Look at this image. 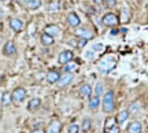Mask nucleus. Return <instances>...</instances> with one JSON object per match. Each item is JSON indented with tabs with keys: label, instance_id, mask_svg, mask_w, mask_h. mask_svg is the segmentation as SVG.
I'll return each instance as SVG.
<instances>
[{
	"label": "nucleus",
	"instance_id": "13",
	"mask_svg": "<svg viewBox=\"0 0 148 133\" xmlns=\"http://www.w3.org/2000/svg\"><path fill=\"white\" fill-rule=\"evenodd\" d=\"M77 37L79 38H85V40H90L93 37V33L90 32L89 29H85V27H79L77 30Z\"/></svg>",
	"mask_w": 148,
	"mask_h": 133
},
{
	"label": "nucleus",
	"instance_id": "29",
	"mask_svg": "<svg viewBox=\"0 0 148 133\" xmlns=\"http://www.w3.org/2000/svg\"><path fill=\"white\" fill-rule=\"evenodd\" d=\"M106 133H121V129H119V126L118 125H115L114 128H111L108 132H106Z\"/></svg>",
	"mask_w": 148,
	"mask_h": 133
},
{
	"label": "nucleus",
	"instance_id": "34",
	"mask_svg": "<svg viewBox=\"0 0 148 133\" xmlns=\"http://www.w3.org/2000/svg\"><path fill=\"white\" fill-rule=\"evenodd\" d=\"M116 33H118V29H116V27H112V29H111V34H112V36H115Z\"/></svg>",
	"mask_w": 148,
	"mask_h": 133
},
{
	"label": "nucleus",
	"instance_id": "12",
	"mask_svg": "<svg viewBox=\"0 0 148 133\" xmlns=\"http://www.w3.org/2000/svg\"><path fill=\"white\" fill-rule=\"evenodd\" d=\"M141 129H143V126H141V123L138 122V121H133V122H130L129 125H127V133H141Z\"/></svg>",
	"mask_w": 148,
	"mask_h": 133
},
{
	"label": "nucleus",
	"instance_id": "28",
	"mask_svg": "<svg viewBox=\"0 0 148 133\" xmlns=\"http://www.w3.org/2000/svg\"><path fill=\"white\" fill-rule=\"evenodd\" d=\"M95 95H96V96L103 95V84H101V82H97V84H96V88H95Z\"/></svg>",
	"mask_w": 148,
	"mask_h": 133
},
{
	"label": "nucleus",
	"instance_id": "38",
	"mask_svg": "<svg viewBox=\"0 0 148 133\" xmlns=\"http://www.w3.org/2000/svg\"><path fill=\"white\" fill-rule=\"evenodd\" d=\"M1 18H3V11L0 10V19H1Z\"/></svg>",
	"mask_w": 148,
	"mask_h": 133
},
{
	"label": "nucleus",
	"instance_id": "39",
	"mask_svg": "<svg viewBox=\"0 0 148 133\" xmlns=\"http://www.w3.org/2000/svg\"><path fill=\"white\" fill-rule=\"evenodd\" d=\"M0 1H3V3H7V1H10V0H0Z\"/></svg>",
	"mask_w": 148,
	"mask_h": 133
},
{
	"label": "nucleus",
	"instance_id": "5",
	"mask_svg": "<svg viewBox=\"0 0 148 133\" xmlns=\"http://www.w3.org/2000/svg\"><path fill=\"white\" fill-rule=\"evenodd\" d=\"M8 25L15 33H21L23 30V22L19 18H10L8 19Z\"/></svg>",
	"mask_w": 148,
	"mask_h": 133
},
{
	"label": "nucleus",
	"instance_id": "3",
	"mask_svg": "<svg viewBox=\"0 0 148 133\" xmlns=\"http://www.w3.org/2000/svg\"><path fill=\"white\" fill-rule=\"evenodd\" d=\"M25 97H26V89L22 88V86H18V88H15L11 92V100L15 104H19L21 101H23Z\"/></svg>",
	"mask_w": 148,
	"mask_h": 133
},
{
	"label": "nucleus",
	"instance_id": "27",
	"mask_svg": "<svg viewBox=\"0 0 148 133\" xmlns=\"http://www.w3.org/2000/svg\"><path fill=\"white\" fill-rule=\"evenodd\" d=\"M138 110H140V106H138V103H136V101L129 106V112H130V114H136Z\"/></svg>",
	"mask_w": 148,
	"mask_h": 133
},
{
	"label": "nucleus",
	"instance_id": "25",
	"mask_svg": "<svg viewBox=\"0 0 148 133\" xmlns=\"http://www.w3.org/2000/svg\"><path fill=\"white\" fill-rule=\"evenodd\" d=\"M79 132V126L75 122H71L67 128V133H78Z\"/></svg>",
	"mask_w": 148,
	"mask_h": 133
},
{
	"label": "nucleus",
	"instance_id": "26",
	"mask_svg": "<svg viewBox=\"0 0 148 133\" xmlns=\"http://www.w3.org/2000/svg\"><path fill=\"white\" fill-rule=\"evenodd\" d=\"M116 1L118 0H103V4L106 8H114L116 5Z\"/></svg>",
	"mask_w": 148,
	"mask_h": 133
},
{
	"label": "nucleus",
	"instance_id": "16",
	"mask_svg": "<svg viewBox=\"0 0 148 133\" xmlns=\"http://www.w3.org/2000/svg\"><path fill=\"white\" fill-rule=\"evenodd\" d=\"M60 10V1L59 0H53V1H49L47 4V11L48 12H56V11Z\"/></svg>",
	"mask_w": 148,
	"mask_h": 133
},
{
	"label": "nucleus",
	"instance_id": "11",
	"mask_svg": "<svg viewBox=\"0 0 148 133\" xmlns=\"http://www.w3.org/2000/svg\"><path fill=\"white\" fill-rule=\"evenodd\" d=\"M60 129H62V123L55 119V121H51V122H49L45 133H60Z\"/></svg>",
	"mask_w": 148,
	"mask_h": 133
},
{
	"label": "nucleus",
	"instance_id": "30",
	"mask_svg": "<svg viewBox=\"0 0 148 133\" xmlns=\"http://www.w3.org/2000/svg\"><path fill=\"white\" fill-rule=\"evenodd\" d=\"M101 49H103V44L97 43V44H95V45H93V51H101Z\"/></svg>",
	"mask_w": 148,
	"mask_h": 133
},
{
	"label": "nucleus",
	"instance_id": "32",
	"mask_svg": "<svg viewBox=\"0 0 148 133\" xmlns=\"http://www.w3.org/2000/svg\"><path fill=\"white\" fill-rule=\"evenodd\" d=\"M86 43H88V40H85V38H79V47L86 45Z\"/></svg>",
	"mask_w": 148,
	"mask_h": 133
},
{
	"label": "nucleus",
	"instance_id": "21",
	"mask_svg": "<svg viewBox=\"0 0 148 133\" xmlns=\"http://www.w3.org/2000/svg\"><path fill=\"white\" fill-rule=\"evenodd\" d=\"M77 67H78V64L71 60V62H69V63L64 64L63 70H64V73H73V71H75V70H77Z\"/></svg>",
	"mask_w": 148,
	"mask_h": 133
},
{
	"label": "nucleus",
	"instance_id": "6",
	"mask_svg": "<svg viewBox=\"0 0 148 133\" xmlns=\"http://www.w3.org/2000/svg\"><path fill=\"white\" fill-rule=\"evenodd\" d=\"M92 92H93V89H92V86H90L89 84H82V85L78 88L79 96L84 97V99H90V97H92Z\"/></svg>",
	"mask_w": 148,
	"mask_h": 133
},
{
	"label": "nucleus",
	"instance_id": "1",
	"mask_svg": "<svg viewBox=\"0 0 148 133\" xmlns=\"http://www.w3.org/2000/svg\"><path fill=\"white\" fill-rule=\"evenodd\" d=\"M101 107H103V111L106 114H111L115 108V101H114V90L108 89L103 95V100H101Z\"/></svg>",
	"mask_w": 148,
	"mask_h": 133
},
{
	"label": "nucleus",
	"instance_id": "17",
	"mask_svg": "<svg viewBox=\"0 0 148 133\" xmlns=\"http://www.w3.org/2000/svg\"><path fill=\"white\" fill-rule=\"evenodd\" d=\"M40 106H41V99L34 97V99H32V100L29 101V104H27V110H29V111H34V110H37Z\"/></svg>",
	"mask_w": 148,
	"mask_h": 133
},
{
	"label": "nucleus",
	"instance_id": "36",
	"mask_svg": "<svg viewBox=\"0 0 148 133\" xmlns=\"http://www.w3.org/2000/svg\"><path fill=\"white\" fill-rule=\"evenodd\" d=\"M93 3H96V4H100V3H103V0H92Z\"/></svg>",
	"mask_w": 148,
	"mask_h": 133
},
{
	"label": "nucleus",
	"instance_id": "31",
	"mask_svg": "<svg viewBox=\"0 0 148 133\" xmlns=\"http://www.w3.org/2000/svg\"><path fill=\"white\" fill-rule=\"evenodd\" d=\"M85 56L89 59V60H92V59H93V52H92V51H88V52L85 53Z\"/></svg>",
	"mask_w": 148,
	"mask_h": 133
},
{
	"label": "nucleus",
	"instance_id": "2",
	"mask_svg": "<svg viewBox=\"0 0 148 133\" xmlns=\"http://www.w3.org/2000/svg\"><path fill=\"white\" fill-rule=\"evenodd\" d=\"M101 23L107 27H116L119 25V16L114 12H106L101 18Z\"/></svg>",
	"mask_w": 148,
	"mask_h": 133
},
{
	"label": "nucleus",
	"instance_id": "19",
	"mask_svg": "<svg viewBox=\"0 0 148 133\" xmlns=\"http://www.w3.org/2000/svg\"><path fill=\"white\" fill-rule=\"evenodd\" d=\"M44 32L48 33V34H51L52 37H55V36H58L59 34V27L56 26V25H47Z\"/></svg>",
	"mask_w": 148,
	"mask_h": 133
},
{
	"label": "nucleus",
	"instance_id": "14",
	"mask_svg": "<svg viewBox=\"0 0 148 133\" xmlns=\"http://www.w3.org/2000/svg\"><path fill=\"white\" fill-rule=\"evenodd\" d=\"M99 106H100V96H92L89 99V101H88V107H89V110H92V111H96L97 108H99Z\"/></svg>",
	"mask_w": 148,
	"mask_h": 133
},
{
	"label": "nucleus",
	"instance_id": "18",
	"mask_svg": "<svg viewBox=\"0 0 148 133\" xmlns=\"http://www.w3.org/2000/svg\"><path fill=\"white\" fill-rule=\"evenodd\" d=\"M129 110H122V111L118 112V117H116V122L118 123H123L127 121V118H129Z\"/></svg>",
	"mask_w": 148,
	"mask_h": 133
},
{
	"label": "nucleus",
	"instance_id": "7",
	"mask_svg": "<svg viewBox=\"0 0 148 133\" xmlns=\"http://www.w3.org/2000/svg\"><path fill=\"white\" fill-rule=\"evenodd\" d=\"M73 82V74L71 73H64L63 75H60V78H59V81L56 82V85L59 86V88H64V86L70 85Z\"/></svg>",
	"mask_w": 148,
	"mask_h": 133
},
{
	"label": "nucleus",
	"instance_id": "8",
	"mask_svg": "<svg viewBox=\"0 0 148 133\" xmlns=\"http://www.w3.org/2000/svg\"><path fill=\"white\" fill-rule=\"evenodd\" d=\"M3 53H4V56H12V55H15L16 53V45L14 41H7L4 44V47H3Z\"/></svg>",
	"mask_w": 148,
	"mask_h": 133
},
{
	"label": "nucleus",
	"instance_id": "24",
	"mask_svg": "<svg viewBox=\"0 0 148 133\" xmlns=\"http://www.w3.org/2000/svg\"><path fill=\"white\" fill-rule=\"evenodd\" d=\"M10 101H11V95L8 92H4L3 96H1V104H3V106H8Z\"/></svg>",
	"mask_w": 148,
	"mask_h": 133
},
{
	"label": "nucleus",
	"instance_id": "33",
	"mask_svg": "<svg viewBox=\"0 0 148 133\" xmlns=\"http://www.w3.org/2000/svg\"><path fill=\"white\" fill-rule=\"evenodd\" d=\"M29 1H30V0H16V3H18V4H27Z\"/></svg>",
	"mask_w": 148,
	"mask_h": 133
},
{
	"label": "nucleus",
	"instance_id": "10",
	"mask_svg": "<svg viewBox=\"0 0 148 133\" xmlns=\"http://www.w3.org/2000/svg\"><path fill=\"white\" fill-rule=\"evenodd\" d=\"M59 78H60V74H59L56 70H49L47 73V75H45V80H47L48 84H51V85H53V84H56L59 81Z\"/></svg>",
	"mask_w": 148,
	"mask_h": 133
},
{
	"label": "nucleus",
	"instance_id": "15",
	"mask_svg": "<svg viewBox=\"0 0 148 133\" xmlns=\"http://www.w3.org/2000/svg\"><path fill=\"white\" fill-rule=\"evenodd\" d=\"M40 40H41V44L42 45H52L55 43V38L51 36V34H48V33H41V36H40Z\"/></svg>",
	"mask_w": 148,
	"mask_h": 133
},
{
	"label": "nucleus",
	"instance_id": "37",
	"mask_svg": "<svg viewBox=\"0 0 148 133\" xmlns=\"http://www.w3.org/2000/svg\"><path fill=\"white\" fill-rule=\"evenodd\" d=\"M1 30H3V23L0 22V32H1Z\"/></svg>",
	"mask_w": 148,
	"mask_h": 133
},
{
	"label": "nucleus",
	"instance_id": "23",
	"mask_svg": "<svg viewBox=\"0 0 148 133\" xmlns=\"http://www.w3.org/2000/svg\"><path fill=\"white\" fill-rule=\"evenodd\" d=\"M41 0H30L29 3H27V8L29 10H37V8H40L41 7Z\"/></svg>",
	"mask_w": 148,
	"mask_h": 133
},
{
	"label": "nucleus",
	"instance_id": "9",
	"mask_svg": "<svg viewBox=\"0 0 148 133\" xmlns=\"http://www.w3.org/2000/svg\"><path fill=\"white\" fill-rule=\"evenodd\" d=\"M67 23H69L70 27H79L81 19L77 15V12H69V15H67Z\"/></svg>",
	"mask_w": 148,
	"mask_h": 133
},
{
	"label": "nucleus",
	"instance_id": "20",
	"mask_svg": "<svg viewBox=\"0 0 148 133\" xmlns=\"http://www.w3.org/2000/svg\"><path fill=\"white\" fill-rule=\"evenodd\" d=\"M116 125V118L115 117H108L106 119V123H104V130L106 132H108L111 128H114Z\"/></svg>",
	"mask_w": 148,
	"mask_h": 133
},
{
	"label": "nucleus",
	"instance_id": "35",
	"mask_svg": "<svg viewBox=\"0 0 148 133\" xmlns=\"http://www.w3.org/2000/svg\"><path fill=\"white\" fill-rule=\"evenodd\" d=\"M32 133H45V130H42V129H36V130H33Z\"/></svg>",
	"mask_w": 148,
	"mask_h": 133
},
{
	"label": "nucleus",
	"instance_id": "4",
	"mask_svg": "<svg viewBox=\"0 0 148 133\" xmlns=\"http://www.w3.org/2000/svg\"><path fill=\"white\" fill-rule=\"evenodd\" d=\"M74 58V53L73 51H70V49H64V51H62V52L59 53V56H58V63L59 64H66V63H69V62H71Z\"/></svg>",
	"mask_w": 148,
	"mask_h": 133
},
{
	"label": "nucleus",
	"instance_id": "22",
	"mask_svg": "<svg viewBox=\"0 0 148 133\" xmlns=\"http://www.w3.org/2000/svg\"><path fill=\"white\" fill-rule=\"evenodd\" d=\"M90 126H92V121H90L89 118H85L84 121H82V125H81V130L84 133H88L90 130Z\"/></svg>",
	"mask_w": 148,
	"mask_h": 133
}]
</instances>
